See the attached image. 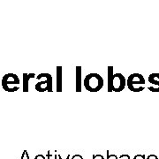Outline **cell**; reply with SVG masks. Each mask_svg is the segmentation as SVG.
Instances as JSON below:
<instances>
[{"mask_svg": "<svg viewBox=\"0 0 159 159\" xmlns=\"http://www.w3.org/2000/svg\"><path fill=\"white\" fill-rule=\"evenodd\" d=\"M113 66H108V92H112V80H113Z\"/></svg>", "mask_w": 159, "mask_h": 159, "instance_id": "obj_9", "label": "cell"}, {"mask_svg": "<svg viewBox=\"0 0 159 159\" xmlns=\"http://www.w3.org/2000/svg\"><path fill=\"white\" fill-rule=\"evenodd\" d=\"M23 158L29 159V155H28V153H27V151H25V152H24V155H23Z\"/></svg>", "mask_w": 159, "mask_h": 159, "instance_id": "obj_19", "label": "cell"}, {"mask_svg": "<svg viewBox=\"0 0 159 159\" xmlns=\"http://www.w3.org/2000/svg\"><path fill=\"white\" fill-rule=\"evenodd\" d=\"M92 157H93V159H104V157H102V155H100V154L93 155V156H92Z\"/></svg>", "mask_w": 159, "mask_h": 159, "instance_id": "obj_14", "label": "cell"}, {"mask_svg": "<svg viewBox=\"0 0 159 159\" xmlns=\"http://www.w3.org/2000/svg\"><path fill=\"white\" fill-rule=\"evenodd\" d=\"M106 153H107V159H119V157H118L116 155L109 153V150L106 151Z\"/></svg>", "mask_w": 159, "mask_h": 159, "instance_id": "obj_12", "label": "cell"}, {"mask_svg": "<svg viewBox=\"0 0 159 159\" xmlns=\"http://www.w3.org/2000/svg\"><path fill=\"white\" fill-rule=\"evenodd\" d=\"M72 159H83V157L80 156V155H78V154H76V155H74V157H72Z\"/></svg>", "mask_w": 159, "mask_h": 159, "instance_id": "obj_18", "label": "cell"}, {"mask_svg": "<svg viewBox=\"0 0 159 159\" xmlns=\"http://www.w3.org/2000/svg\"><path fill=\"white\" fill-rule=\"evenodd\" d=\"M148 82L151 83V86L148 87V90L153 93H158L159 92V74L158 73H153L148 75Z\"/></svg>", "mask_w": 159, "mask_h": 159, "instance_id": "obj_6", "label": "cell"}, {"mask_svg": "<svg viewBox=\"0 0 159 159\" xmlns=\"http://www.w3.org/2000/svg\"><path fill=\"white\" fill-rule=\"evenodd\" d=\"M103 83H104V80L102 79V77L97 73L89 74L83 80V85L86 89L92 93H96L101 90L103 87Z\"/></svg>", "mask_w": 159, "mask_h": 159, "instance_id": "obj_1", "label": "cell"}, {"mask_svg": "<svg viewBox=\"0 0 159 159\" xmlns=\"http://www.w3.org/2000/svg\"><path fill=\"white\" fill-rule=\"evenodd\" d=\"M134 159H146L145 158V155L144 154H138L136 156H134Z\"/></svg>", "mask_w": 159, "mask_h": 159, "instance_id": "obj_13", "label": "cell"}, {"mask_svg": "<svg viewBox=\"0 0 159 159\" xmlns=\"http://www.w3.org/2000/svg\"><path fill=\"white\" fill-rule=\"evenodd\" d=\"M35 75L34 74H23V82H24V85H23V91L24 92H28L29 91V80L31 78H34Z\"/></svg>", "mask_w": 159, "mask_h": 159, "instance_id": "obj_10", "label": "cell"}, {"mask_svg": "<svg viewBox=\"0 0 159 159\" xmlns=\"http://www.w3.org/2000/svg\"><path fill=\"white\" fill-rule=\"evenodd\" d=\"M147 159H158V157L155 154H150V155H148V157H147Z\"/></svg>", "mask_w": 159, "mask_h": 159, "instance_id": "obj_16", "label": "cell"}, {"mask_svg": "<svg viewBox=\"0 0 159 159\" xmlns=\"http://www.w3.org/2000/svg\"><path fill=\"white\" fill-rule=\"evenodd\" d=\"M70 157H71V156H70V155H68V156L66 157V159L70 158ZM57 157H58V159H62V157H61V156H60V155H57Z\"/></svg>", "mask_w": 159, "mask_h": 159, "instance_id": "obj_20", "label": "cell"}, {"mask_svg": "<svg viewBox=\"0 0 159 159\" xmlns=\"http://www.w3.org/2000/svg\"><path fill=\"white\" fill-rule=\"evenodd\" d=\"M126 85L127 88L129 89V90L132 92H142L145 89V78L143 77V75L138 73L130 74L128 76V78L126 80Z\"/></svg>", "mask_w": 159, "mask_h": 159, "instance_id": "obj_2", "label": "cell"}, {"mask_svg": "<svg viewBox=\"0 0 159 159\" xmlns=\"http://www.w3.org/2000/svg\"><path fill=\"white\" fill-rule=\"evenodd\" d=\"M57 92L63 90V69L62 66H57Z\"/></svg>", "mask_w": 159, "mask_h": 159, "instance_id": "obj_8", "label": "cell"}, {"mask_svg": "<svg viewBox=\"0 0 159 159\" xmlns=\"http://www.w3.org/2000/svg\"><path fill=\"white\" fill-rule=\"evenodd\" d=\"M119 159H130V157H129V155H127V154H123V155H121V156L119 157Z\"/></svg>", "mask_w": 159, "mask_h": 159, "instance_id": "obj_15", "label": "cell"}, {"mask_svg": "<svg viewBox=\"0 0 159 159\" xmlns=\"http://www.w3.org/2000/svg\"><path fill=\"white\" fill-rule=\"evenodd\" d=\"M81 72H82V68L81 66H76L75 67V91L77 93L81 92V88H82V84H81Z\"/></svg>", "mask_w": 159, "mask_h": 159, "instance_id": "obj_7", "label": "cell"}, {"mask_svg": "<svg viewBox=\"0 0 159 159\" xmlns=\"http://www.w3.org/2000/svg\"><path fill=\"white\" fill-rule=\"evenodd\" d=\"M57 154L52 155V154L50 153V151H48V153L46 155V158L47 159H57Z\"/></svg>", "mask_w": 159, "mask_h": 159, "instance_id": "obj_11", "label": "cell"}, {"mask_svg": "<svg viewBox=\"0 0 159 159\" xmlns=\"http://www.w3.org/2000/svg\"><path fill=\"white\" fill-rule=\"evenodd\" d=\"M34 159H46V157H44L43 155H42V154H39V155H37Z\"/></svg>", "mask_w": 159, "mask_h": 159, "instance_id": "obj_17", "label": "cell"}, {"mask_svg": "<svg viewBox=\"0 0 159 159\" xmlns=\"http://www.w3.org/2000/svg\"><path fill=\"white\" fill-rule=\"evenodd\" d=\"M126 86V79L120 73L114 74L113 80H112V92H121L124 90Z\"/></svg>", "mask_w": 159, "mask_h": 159, "instance_id": "obj_5", "label": "cell"}, {"mask_svg": "<svg viewBox=\"0 0 159 159\" xmlns=\"http://www.w3.org/2000/svg\"><path fill=\"white\" fill-rule=\"evenodd\" d=\"M19 83L20 80L17 77V75L12 74H9L5 75L2 80L3 88L6 91H16L19 89Z\"/></svg>", "mask_w": 159, "mask_h": 159, "instance_id": "obj_4", "label": "cell"}, {"mask_svg": "<svg viewBox=\"0 0 159 159\" xmlns=\"http://www.w3.org/2000/svg\"><path fill=\"white\" fill-rule=\"evenodd\" d=\"M37 80H39V82L35 84V89L38 92H53V79L51 74L48 73H43L40 74L37 77Z\"/></svg>", "mask_w": 159, "mask_h": 159, "instance_id": "obj_3", "label": "cell"}]
</instances>
